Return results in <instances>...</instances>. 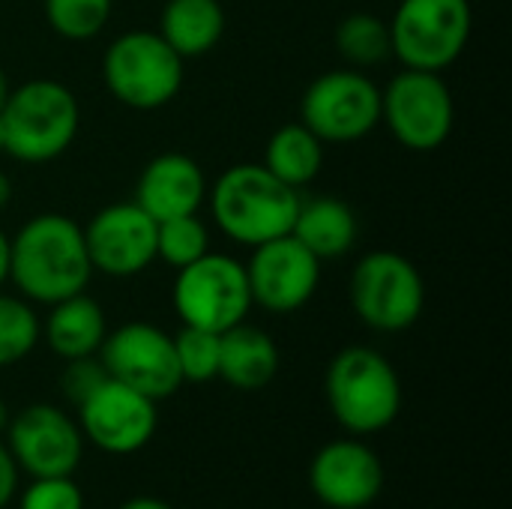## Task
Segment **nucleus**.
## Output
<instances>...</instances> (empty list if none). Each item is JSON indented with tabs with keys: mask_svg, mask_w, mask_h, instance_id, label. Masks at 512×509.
Listing matches in <instances>:
<instances>
[{
	"mask_svg": "<svg viewBox=\"0 0 512 509\" xmlns=\"http://www.w3.org/2000/svg\"><path fill=\"white\" fill-rule=\"evenodd\" d=\"M15 489H18V465L12 459L9 447L0 444V509L12 501Z\"/></svg>",
	"mask_w": 512,
	"mask_h": 509,
	"instance_id": "obj_30",
	"label": "nucleus"
},
{
	"mask_svg": "<svg viewBox=\"0 0 512 509\" xmlns=\"http://www.w3.org/2000/svg\"><path fill=\"white\" fill-rule=\"evenodd\" d=\"M174 309L186 327L225 333L246 321L252 309L246 267L231 255L207 252L177 270Z\"/></svg>",
	"mask_w": 512,
	"mask_h": 509,
	"instance_id": "obj_8",
	"label": "nucleus"
},
{
	"mask_svg": "<svg viewBox=\"0 0 512 509\" xmlns=\"http://www.w3.org/2000/svg\"><path fill=\"white\" fill-rule=\"evenodd\" d=\"M111 96L135 111L168 105L183 87V57L153 30L117 36L102 60Z\"/></svg>",
	"mask_w": 512,
	"mask_h": 509,
	"instance_id": "obj_5",
	"label": "nucleus"
},
{
	"mask_svg": "<svg viewBox=\"0 0 512 509\" xmlns=\"http://www.w3.org/2000/svg\"><path fill=\"white\" fill-rule=\"evenodd\" d=\"M291 234L318 261H327V258H339L354 249L360 225H357L354 210L345 201H339L333 195H318V198L300 201Z\"/></svg>",
	"mask_w": 512,
	"mask_h": 509,
	"instance_id": "obj_19",
	"label": "nucleus"
},
{
	"mask_svg": "<svg viewBox=\"0 0 512 509\" xmlns=\"http://www.w3.org/2000/svg\"><path fill=\"white\" fill-rule=\"evenodd\" d=\"M120 509H171L165 501H156V498H132L126 501Z\"/></svg>",
	"mask_w": 512,
	"mask_h": 509,
	"instance_id": "obj_32",
	"label": "nucleus"
},
{
	"mask_svg": "<svg viewBox=\"0 0 512 509\" xmlns=\"http://www.w3.org/2000/svg\"><path fill=\"white\" fill-rule=\"evenodd\" d=\"M9 279V237L0 231V288L6 285Z\"/></svg>",
	"mask_w": 512,
	"mask_h": 509,
	"instance_id": "obj_31",
	"label": "nucleus"
},
{
	"mask_svg": "<svg viewBox=\"0 0 512 509\" xmlns=\"http://www.w3.org/2000/svg\"><path fill=\"white\" fill-rule=\"evenodd\" d=\"M18 509H84V495L72 477H33Z\"/></svg>",
	"mask_w": 512,
	"mask_h": 509,
	"instance_id": "obj_28",
	"label": "nucleus"
},
{
	"mask_svg": "<svg viewBox=\"0 0 512 509\" xmlns=\"http://www.w3.org/2000/svg\"><path fill=\"white\" fill-rule=\"evenodd\" d=\"M39 318L27 300L0 294V369L24 360L39 342Z\"/></svg>",
	"mask_w": 512,
	"mask_h": 509,
	"instance_id": "obj_26",
	"label": "nucleus"
},
{
	"mask_svg": "<svg viewBox=\"0 0 512 509\" xmlns=\"http://www.w3.org/2000/svg\"><path fill=\"white\" fill-rule=\"evenodd\" d=\"M81 435L111 456H132L144 450L156 432V402L144 393L108 378L78 405Z\"/></svg>",
	"mask_w": 512,
	"mask_h": 509,
	"instance_id": "obj_13",
	"label": "nucleus"
},
{
	"mask_svg": "<svg viewBox=\"0 0 512 509\" xmlns=\"http://www.w3.org/2000/svg\"><path fill=\"white\" fill-rule=\"evenodd\" d=\"M225 12L219 0H168L159 21V36L183 57H201L219 45Z\"/></svg>",
	"mask_w": 512,
	"mask_h": 509,
	"instance_id": "obj_21",
	"label": "nucleus"
},
{
	"mask_svg": "<svg viewBox=\"0 0 512 509\" xmlns=\"http://www.w3.org/2000/svg\"><path fill=\"white\" fill-rule=\"evenodd\" d=\"M381 120L402 147L417 153L438 150L453 132V93L441 72L402 69L381 90Z\"/></svg>",
	"mask_w": 512,
	"mask_h": 509,
	"instance_id": "obj_9",
	"label": "nucleus"
},
{
	"mask_svg": "<svg viewBox=\"0 0 512 509\" xmlns=\"http://www.w3.org/2000/svg\"><path fill=\"white\" fill-rule=\"evenodd\" d=\"M6 426H9V411H6V405L0 402V432H3Z\"/></svg>",
	"mask_w": 512,
	"mask_h": 509,
	"instance_id": "obj_35",
	"label": "nucleus"
},
{
	"mask_svg": "<svg viewBox=\"0 0 512 509\" xmlns=\"http://www.w3.org/2000/svg\"><path fill=\"white\" fill-rule=\"evenodd\" d=\"M261 165L291 189H303L324 165V141L306 123H288L270 135Z\"/></svg>",
	"mask_w": 512,
	"mask_h": 509,
	"instance_id": "obj_22",
	"label": "nucleus"
},
{
	"mask_svg": "<svg viewBox=\"0 0 512 509\" xmlns=\"http://www.w3.org/2000/svg\"><path fill=\"white\" fill-rule=\"evenodd\" d=\"M12 201V180L0 171V210Z\"/></svg>",
	"mask_w": 512,
	"mask_h": 509,
	"instance_id": "obj_33",
	"label": "nucleus"
},
{
	"mask_svg": "<svg viewBox=\"0 0 512 509\" xmlns=\"http://www.w3.org/2000/svg\"><path fill=\"white\" fill-rule=\"evenodd\" d=\"M6 96H9V84H6V75H3V69H0V108H3Z\"/></svg>",
	"mask_w": 512,
	"mask_h": 509,
	"instance_id": "obj_34",
	"label": "nucleus"
},
{
	"mask_svg": "<svg viewBox=\"0 0 512 509\" xmlns=\"http://www.w3.org/2000/svg\"><path fill=\"white\" fill-rule=\"evenodd\" d=\"M174 354L183 381L207 384L219 378V333L183 324V330L174 336Z\"/></svg>",
	"mask_w": 512,
	"mask_h": 509,
	"instance_id": "obj_27",
	"label": "nucleus"
},
{
	"mask_svg": "<svg viewBox=\"0 0 512 509\" xmlns=\"http://www.w3.org/2000/svg\"><path fill=\"white\" fill-rule=\"evenodd\" d=\"M66 372H63V393L66 399L78 408L93 390H99L108 381V372L102 366V360L93 357H78V360H66Z\"/></svg>",
	"mask_w": 512,
	"mask_h": 509,
	"instance_id": "obj_29",
	"label": "nucleus"
},
{
	"mask_svg": "<svg viewBox=\"0 0 512 509\" xmlns=\"http://www.w3.org/2000/svg\"><path fill=\"white\" fill-rule=\"evenodd\" d=\"M336 48L345 60L357 66H375L384 63L393 48H390V27L369 12H354L339 21L336 27Z\"/></svg>",
	"mask_w": 512,
	"mask_h": 509,
	"instance_id": "obj_23",
	"label": "nucleus"
},
{
	"mask_svg": "<svg viewBox=\"0 0 512 509\" xmlns=\"http://www.w3.org/2000/svg\"><path fill=\"white\" fill-rule=\"evenodd\" d=\"M93 276L84 228L63 213H42L9 240V279L24 300L54 306L81 294Z\"/></svg>",
	"mask_w": 512,
	"mask_h": 509,
	"instance_id": "obj_1",
	"label": "nucleus"
},
{
	"mask_svg": "<svg viewBox=\"0 0 512 509\" xmlns=\"http://www.w3.org/2000/svg\"><path fill=\"white\" fill-rule=\"evenodd\" d=\"M300 111L324 144L360 141L381 123V90L363 72L333 69L309 84Z\"/></svg>",
	"mask_w": 512,
	"mask_h": 509,
	"instance_id": "obj_10",
	"label": "nucleus"
},
{
	"mask_svg": "<svg viewBox=\"0 0 512 509\" xmlns=\"http://www.w3.org/2000/svg\"><path fill=\"white\" fill-rule=\"evenodd\" d=\"M9 453L30 477H72L84 456V435L54 405H30L9 420Z\"/></svg>",
	"mask_w": 512,
	"mask_h": 509,
	"instance_id": "obj_14",
	"label": "nucleus"
},
{
	"mask_svg": "<svg viewBox=\"0 0 512 509\" xmlns=\"http://www.w3.org/2000/svg\"><path fill=\"white\" fill-rule=\"evenodd\" d=\"M219 231L240 246H261L291 234L300 195L264 165H234L207 192Z\"/></svg>",
	"mask_w": 512,
	"mask_h": 509,
	"instance_id": "obj_2",
	"label": "nucleus"
},
{
	"mask_svg": "<svg viewBox=\"0 0 512 509\" xmlns=\"http://www.w3.org/2000/svg\"><path fill=\"white\" fill-rule=\"evenodd\" d=\"M243 267L252 303L273 315L303 309L321 282V261L294 234L252 246V258Z\"/></svg>",
	"mask_w": 512,
	"mask_h": 509,
	"instance_id": "obj_12",
	"label": "nucleus"
},
{
	"mask_svg": "<svg viewBox=\"0 0 512 509\" xmlns=\"http://www.w3.org/2000/svg\"><path fill=\"white\" fill-rule=\"evenodd\" d=\"M309 486L330 509H366L384 489V468L366 444L342 438L315 453Z\"/></svg>",
	"mask_w": 512,
	"mask_h": 509,
	"instance_id": "obj_16",
	"label": "nucleus"
},
{
	"mask_svg": "<svg viewBox=\"0 0 512 509\" xmlns=\"http://www.w3.org/2000/svg\"><path fill=\"white\" fill-rule=\"evenodd\" d=\"M207 252H210V234L198 219V213L156 222V258L171 264L174 270L198 261Z\"/></svg>",
	"mask_w": 512,
	"mask_h": 509,
	"instance_id": "obj_24",
	"label": "nucleus"
},
{
	"mask_svg": "<svg viewBox=\"0 0 512 509\" xmlns=\"http://www.w3.org/2000/svg\"><path fill=\"white\" fill-rule=\"evenodd\" d=\"M327 402L342 429L375 435L396 423L402 411V384L384 354L351 345L339 351L327 369Z\"/></svg>",
	"mask_w": 512,
	"mask_h": 509,
	"instance_id": "obj_4",
	"label": "nucleus"
},
{
	"mask_svg": "<svg viewBox=\"0 0 512 509\" xmlns=\"http://www.w3.org/2000/svg\"><path fill=\"white\" fill-rule=\"evenodd\" d=\"M204 201H207L204 171L186 153H162L150 159L138 177L135 204L156 222L198 213Z\"/></svg>",
	"mask_w": 512,
	"mask_h": 509,
	"instance_id": "obj_17",
	"label": "nucleus"
},
{
	"mask_svg": "<svg viewBox=\"0 0 512 509\" xmlns=\"http://www.w3.org/2000/svg\"><path fill=\"white\" fill-rule=\"evenodd\" d=\"M390 27V48L405 69L444 72L471 39L474 12L468 0H402Z\"/></svg>",
	"mask_w": 512,
	"mask_h": 509,
	"instance_id": "obj_6",
	"label": "nucleus"
},
{
	"mask_svg": "<svg viewBox=\"0 0 512 509\" xmlns=\"http://www.w3.org/2000/svg\"><path fill=\"white\" fill-rule=\"evenodd\" d=\"M0 153H3V126H0Z\"/></svg>",
	"mask_w": 512,
	"mask_h": 509,
	"instance_id": "obj_36",
	"label": "nucleus"
},
{
	"mask_svg": "<svg viewBox=\"0 0 512 509\" xmlns=\"http://www.w3.org/2000/svg\"><path fill=\"white\" fill-rule=\"evenodd\" d=\"M39 333L45 336L48 348L60 360H78V357L99 354V345H102L108 327H105L102 306L81 291V294H72V297L54 303L45 318V327Z\"/></svg>",
	"mask_w": 512,
	"mask_h": 509,
	"instance_id": "obj_20",
	"label": "nucleus"
},
{
	"mask_svg": "<svg viewBox=\"0 0 512 509\" xmlns=\"http://www.w3.org/2000/svg\"><path fill=\"white\" fill-rule=\"evenodd\" d=\"M84 243L93 270L129 279L156 261V219H150L135 201L111 204L87 222Z\"/></svg>",
	"mask_w": 512,
	"mask_h": 509,
	"instance_id": "obj_15",
	"label": "nucleus"
},
{
	"mask_svg": "<svg viewBox=\"0 0 512 509\" xmlns=\"http://www.w3.org/2000/svg\"><path fill=\"white\" fill-rule=\"evenodd\" d=\"M81 111L72 90L51 78H33L9 90L0 108L3 153L18 162H51L78 135Z\"/></svg>",
	"mask_w": 512,
	"mask_h": 509,
	"instance_id": "obj_3",
	"label": "nucleus"
},
{
	"mask_svg": "<svg viewBox=\"0 0 512 509\" xmlns=\"http://www.w3.org/2000/svg\"><path fill=\"white\" fill-rule=\"evenodd\" d=\"M99 360L108 378L144 393L147 399L159 402L180 390V366L174 354V336L165 330L132 321L105 333L99 345Z\"/></svg>",
	"mask_w": 512,
	"mask_h": 509,
	"instance_id": "obj_11",
	"label": "nucleus"
},
{
	"mask_svg": "<svg viewBox=\"0 0 512 509\" xmlns=\"http://www.w3.org/2000/svg\"><path fill=\"white\" fill-rule=\"evenodd\" d=\"M111 6L114 0H45V21L57 36L84 42L102 33Z\"/></svg>",
	"mask_w": 512,
	"mask_h": 509,
	"instance_id": "obj_25",
	"label": "nucleus"
},
{
	"mask_svg": "<svg viewBox=\"0 0 512 509\" xmlns=\"http://www.w3.org/2000/svg\"><path fill=\"white\" fill-rule=\"evenodd\" d=\"M351 306L366 327L378 333H402L423 315V276L399 252H369L351 273Z\"/></svg>",
	"mask_w": 512,
	"mask_h": 509,
	"instance_id": "obj_7",
	"label": "nucleus"
},
{
	"mask_svg": "<svg viewBox=\"0 0 512 509\" xmlns=\"http://www.w3.org/2000/svg\"><path fill=\"white\" fill-rule=\"evenodd\" d=\"M276 372L279 348L264 330L243 321L219 333V378L234 390H261L276 378Z\"/></svg>",
	"mask_w": 512,
	"mask_h": 509,
	"instance_id": "obj_18",
	"label": "nucleus"
}]
</instances>
